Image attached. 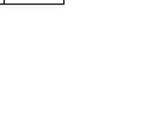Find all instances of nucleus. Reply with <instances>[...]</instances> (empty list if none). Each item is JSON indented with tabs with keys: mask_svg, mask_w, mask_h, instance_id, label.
<instances>
[{
	"mask_svg": "<svg viewBox=\"0 0 148 139\" xmlns=\"http://www.w3.org/2000/svg\"><path fill=\"white\" fill-rule=\"evenodd\" d=\"M0 4H4V0H0Z\"/></svg>",
	"mask_w": 148,
	"mask_h": 139,
	"instance_id": "obj_2",
	"label": "nucleus"
},
{
	"mask_svg": "<svg viewBox=\"0 0 148 139\" xmlns=\"http://www.w3.org/2000/svg\"><path fill=\"white\" fill-rule=\"evenodd\" d=\"M4 4H63V0H4Z\"/></svg>",
	"mask_w": 148,
	"mask_h": 139,
	"instance_id": "obj_1",
	"label": "nucleus"
}]
</instances>
